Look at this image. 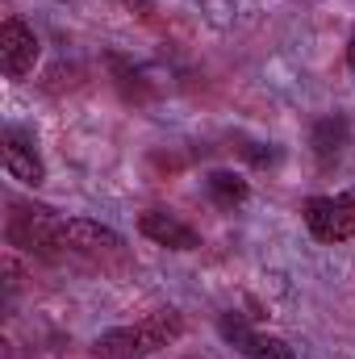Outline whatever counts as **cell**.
<instances>
[{"label": "cell", "mask_w": 355, "mask_h": 359, "mask_svg": "<svg viewBox=\"0 0 355 359\" xmlns=\"http://www.w3.org/2000/svg\"><path fill=\"white\" fill-rule=\"evenodd\" d=\"M59 226H63V217H55L51 209H42V205H17L13 209V217H8V243L13 247H21V251H38V255H51L55 247H63L59 243Z\"/></svg>", "instance_id": "2"}, {"label": "cell", "mask_w": 355, "mask_h": 359, "mask_svg": "<svg viewBox=\"0 0 355 359\" xmlns=\"http://www.w3.org/2000/svg\"><path fill=\"white\" fill-rule=\"evenodd\" d=\"M59 243L63 247H76V251H117L121 247V234L109 230V226H100V222H88V217H63Z\"/></svg>", "instance_id": "7"}, {"label": "cell", "mask_w": 355, "mask_h": 359, "mask_svg": "<svg viewBox=\"0 0 355 359\" xmlns=\"http://www.w3.org/2000/svg\"><path fill=\"white\" fill-rule=\"evenodd\" d=\"M305 226L318 243H343L355 238V217L343 196H309L305 201Z\"/></svg>", "instance_id": "4"}, {"label": "cell", "mask_w": 355, "mask_h": 359, "mask_svg": "<svg viewBox=\"0 0 355 359\" xmlns=\"http://www.w3.org/2000/svg\"><path fill=\"white\" fill-rule=\"evenodd\" d=\"M38 34L21 21V17H8L4 25H0V67H4V76L8 80H21V76H29L34 72V63H38Z\"/></svg>", "instance_id": "3"}, {"label": "cell", "mask_w": 355, "mask_h": 359, "mask_svg": "<svg viewBox=\"0 0 355 359\" xmlns=\"http://www.w3.org/2000/svg\"><path fill=\"white\" fill-rule=\"evenodd\" d=\"M188 359H196V355H188Z\"/></svg>", "instance_id": "12"}, {"label": "cell", "mask_w": 355, "mask_h": 359, "mask_svg": "<svg viewBox=\"0 0 355 359\" xmlns=\"http://www.w3.org/2000/svg\"><path fill=\"white\" fill-rule=\"evenodd\" d=\"M205 188H209V196H213L222 209H234V205H243V201L251 196V184L239 176V172H209V176H205Z\"/></svg>", "instance_id": "9"}, {"label": "cell", "mask_w": 355, "mask_h": 359, "mask_svg": "<svg viewBox=\"0 0 355 359\" xmlns=\"http://www.w3.org/2000/svg\"><path fill=\"white\" fill-rule=\"evenodd\" d=\"M0 159H4V172L13 180H21V184H42L46 180V168H42V155H38V142H34V134H25V130H4V138H0Z\"/></svg>", "instance_id": "5"}, {"label": "cell", "mask_w": 355, "mask_h": 359, "mask_svg": "<svg viewBox=\"0 0 355 359\" xmlns=\"http://www.w3.org/2000/svg\"><path fill=\"white\" fill-rule=\"evenodd\" d=\"M138 230H142L151 243L172 247V251H196V247H201V234H196L188 222H180L176 213H168V209H147V213L138 217Z\"/></svg>", "instance_id": "6"}, {"label": "cell", "mask_w": 355, "mask_h": 359, "mask_svg": "<svg viewBox=\"0 0 355 359\" xmlns=\"http://www.w3.org/2000/svg\"><path fill=\"white\" fill-rule=\"evenodd\" d=\"M347 142H351V121H347L343 113H330V117L314 121V130H309V147H314V155H318L322 163L339 159V155L347 151Z\"/></svg>", "instance_id": "8"}, {"label": "cell", "mask_w": 355, "mask_h": 359, "mask_svg": "<svg viewBox=\"0 0 355 359\" xmlns=\"http://www.w3.org/2000/svg\"><path fill=\"white\" fill-rule=\"evenodd\" d=\"M184 334V318L176 309H155L151 318L134 322V326H113L105 334H96L92 351L100 359H142L163 351L168 343H176Z\"/></svg>", "instance_id": "1"}, {"label": "cell", "mask_w": 355, "mask_h": 359, "mask_svg": "<svg viewBox=\"0 0 355 359\" xmlns=\"http://www.w3.org/2000/svg\"><path fill=\"white\" fill-rule=\"evenodd\" d=\"M239 355L243 359H297L284 339H276V334H260V330L247 334V343L239 347Z\"/></svg>", "instance_id": "10"}, {"label": "cell", "mask_w": 355, "mask_h": 359, "mask_svg": "<svg viewBox=\"0 0 355 359\" xmlns=\"http://www.w3.org/2000/svg\"><path fill=\"white\" fill-rule=\"evenodd\" d=\"M347 67L355 72V29H351V42H347Z\"/></svg>", "instance_id": "11"}]
</instances>
